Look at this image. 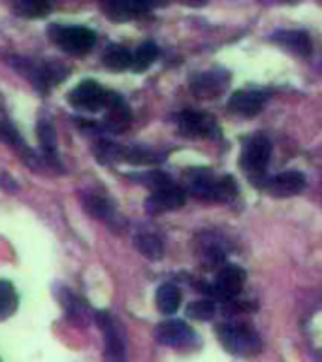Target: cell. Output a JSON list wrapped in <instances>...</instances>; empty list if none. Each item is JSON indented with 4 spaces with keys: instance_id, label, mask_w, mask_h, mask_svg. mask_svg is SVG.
Returning a JSON list of instances; mask_svg holds the SVG:
<instances>
[{
    "instance_id": "4dcf8cb0",
    "label": "cell",
    "mask_w": 322,
    "mask_h": 362,
    "mask_svg": "<svg viewBox=\"0 0 322 362\" xmlns=\"http://www.w3.org/2000/svg\"><path fill=\"white\" fill-rule=\"evenodd\" d=\"M129 178L132 180H138V183H144L151 191H157V189L164 187L168 183H171V178L164 172H157V170H151V172H142V174H129Z\"/></svg>"
},
{
    "instance_id": "5b68a950",
    "label": "cell",
    "mask_w": 322,
    "mask_h": 362,
    "mask_svg": "<svg viewBox=\"0 0 322 362\" xmlns=\"http://www.w3.org/2000/svg\"><path fill=\"white\" fill-rule=\"evenodd\" d=\"M272 142L264 134H253L245 140L243 151H241L240 164L241 168L251 175L262 174L267 168V162L272 159Z\"/></svg>"
},
{
    "instance_id": "83f0119b",
    "label": "cell",
    "mask_w": 322,
    "mask_h": 362,
    "mask_svg": "<svg viewBox=\"0 0 322 362\" xmlns=\"http://www.w3.org/2000/svg\"><path fill=\"white\" fill-rule=\"evenodd\" d=\"M15 307H17V294L14 285L6 279H0V319L10 317L15 312Z\"/></svg>"
},
{
    "instance_id": "cb8c5ba5",
    "label": "cell",
    "mask_w": 322,
    "mask_h": 362,
    "mask_svg": "<svg viewBox=\"0 0 322 362\" xmlns=\"http://www.w3.org/2000/svg\"><path fill=\"white\" fill-rule=\"evenodd\" d=\"M198 257L204 266H219L225 260V249L220 242H217L215 238H202V242L198 244Z\"/></svg>"
},
{
    "instance_id": "2e32d148",
    "label": "cell",
    "mask_w": 322,
    "mask_h": 362,
    "mask_svg": "<svg viewBox=\"0 0 322 362\" xmlns=\"http://www.w3.org/2000/svg\"><path fill=\"white\" fill-rule=\"evenodd\" d=\"M225 87H227V76L220 72H204V74L192 77L191 82L192 95L202 100L219 97Z\"/></svg>"
},
{
    "instance_id": "5bb4252c",
    "label": "cell",
    "mask_w": 322,
    "mask_h": 362,
    "mask_svg": "<svg viewBox=\"0 0 322 362\" xmlns=\"http://www.w3.org/2000/svg\"><path fill=\"white\" fill-rule=\"evenodd\" d=\"M269 40L275 42L279 48L287 49L290 53L300 57H309L313 51V42L305 30H277L269 36Z\"/></svg>"
},
{
    "instance_id": "9a60e30c",
    "label": "cell",
    "mask_w": 322,
    "mask_h": 362,
    "mask_svg": "<svg viewBox=\"0 0 322 362\" xmlns=\"http://www.w3.org/2000/svg\"><path fill=\"white\" fill-rule=\"evenodd\" d=\"M303 187H305V178L294 170L274 175L266 183L267 193H272L277 198H288V196L298 195V193H302Z\"/></svg>"
},
{
    "instance_id": "30bf717a",
    "label": "cell",
    "mask_w": 322,
    "mask_h": 362,
    "mask_svg": "<svg viewBox=\"0 0 322 362\" xmlns=\"http://www.w3.org/2000/svg\"><path fill=\"white\" fill-rule=\"evenodd\" d=\"M269 93L266 90H238L228 100V110L236 115L253 117L266 108Z\"/></svg>"
},
{
    "instance_id": "7c38bea8",
    "label": "cell",
    "mask_w": 322,
    "mask_h": 362,
    "mask_svg": "<svg viewBox=\"0 0 322 362\" xmlns=\"http://www.w3.org/2000/svg\"><path fill=\"white\" fill-rule=\"evenodd\" d=\"M217 181H219V178L213 174V172H209V170H191V172H187L185 174L187 191H189L192 196L200 198V200L215 202Z\"/></svg>"
},
{
    "instance_id": "ffe728a7",
    "label": "cell",
    "mask_w": 322,
    "mask_h": 362,
    "mask_svg": "<svg viewBox=\"0 0 322 362\" xmlns=\"http://www.w3.org/2000/svg\"><path fill=\"white\" fill-rule=\"evenodd\" d=\"M134 245L136 249L149 260H158L164 255V242L162 238L151 232V230H144V232H138L134 238Z\"/></svg>"
},
{
    "instance_id": "d4e9b609",
    "label": "cell",
    "mask_w": 322,
    "mask_h": 362,
    "mask_svg": "<svg viewBox=\"0 0 322 362\" xmlns=\"http://www.w3.org/2000/svg\"><path fill=\"white\" fill-rule=\"evenodd\" d=\"M158 57V48L155 42H145L142 44L140 48L136 49V53L132 55V66L131 68L134 72H145V70L149 68L155 61H157Z\"/></svg>"
},
{
    "instance_id": "f546056e",
    "label": "cell",
    "mask_w": 322,
    "mask_h": 362,
    "mask_svg": "<svg viewBox=\"0 0 322 362\" xmlns=\"http://www.w3.org/2000/svg\"><path fill=\"white\" fill-rule=\"evenodd\" d=\"M217 307L209 300H194L187 306V315L196 321H211L215 317Z\"/></svg>"
},
{
    "instance_id": "44dd1931",
    "label": "cell",
    "mask_w": 322,
    "mask_h": 362,
    "mask_svg": "<svg viewBox=\"0 0 322 362\" xmlns=\"http://www.w3.org/2000/svg\"><path fill=\"white\" fill-rule=\"evenodd\" d=\"M38 138H40V146L46 153V162L48 164H55L61 166L59 160H57V133L55 126L51 125L49 121L41 119L38 123Z\"/></svg>"
},
{
    "instance_id": "7a4b0ae2",
    "label": "cell",
    "mask_w": 322,
    "mask_h": 362,
    "mask_svg": "<svg viewBox=\"0 0 322 362\" xmlns=\"http://www.w3.org/2000/svg\"><path fill=\"white\" fill-rule=\"evenodd\" d=\"M10 64L14 66L17 74H21L27 82H30V85L36 90H40L41 95H46L49 87L61 84L68 74V68L57 59H51L48 63H35L32 59L15 57L10 61Z\"/></svg>"
},
{
    "instance_id": "f1b7e54d",
    "label": "cell",
    "mask_w": 322,
    "mask_h": 362,
    "mask_svg": "<svg viewBox=\"0 0 322 362\" xmlns=\"http://www.w3.org/2000/svg\"><path fill=\"white\" fill-rule=\"evenodd\" d=\"M0 142H4L8 146L17 147V149L23 147V142H21L17 128H15L14 123L10 121V117H8L6 112L2 108H0Z\"/></svg>"
},
{
    "instance_id": "8fae6325",
    "label": "cell",
    "mask_w": 322,
    "mask_h": 362,
    "mask_svg": "<svg viewBox=\"0 0 322 362\" xmlns=\"http://www.w3.org/2000/svg\"><path fill=\"white\" fill-rule=\"evenodd\" d=\"M187 193L185 189L176 185L173 181L164 185V187L153 191V195L147 198V211L151 213H164L171 209L181 208L185 204Z\"/></svg>"
},
{
    "instance_id": "52a82bcc",
    "label": "cell",
    "mask_w": 322,
    "mask_h": 362,
    "mask_svg": "<svg viewBox=\"0 0 322 362\" xmlns=\"http://www.w3.org/2000/svg\"><path fill=\"white\" fill-rule=\"evenodd\" d=\"M179 133L185 138H215L219 134L217 123L204 112H181L178 117Z\"/></svg>"
},
{
    "instance_id": "ba28073f",
    "label": "cell",
    "mask_w": 322,
    "mask_h": 362,
    "mask_svg": "<svg viewBox=\"0 0 322 362\" xmlns=\"http://www.w3.org/2000/svg\"><path fill=\"white\" fill-rule=\"evenodd\" d=\"M245 285V272L243 268L236 265L222 266L215 281H213V293L222 300H232L241 293V289Z\"/></svg>"
},
{
    "instance_id": "7402d4cb",
    "label": "cell",
    "mask_w": 322,
    "mask_h": 362,
    "mask_svg": "<svg viewBox=\"0 0 322 362\" xmlns=\"http://www.w3.org/2000/svg\"><path fill=\"white\" fill-rule=\"evenodd\" d=\"M155 300H157V307L160 309V314L173 315L181 306V291L173 283H164V285L158 287Z\"/></svg>"
},
{
    "instance_id": "6da1fadb",
    "label": "cell",
    "mask_w": 322,
    "mask_h": 362,
    "mask_svg": "<svg viewBox=\"0 0 322 362\" xmlns=\"http://www.w3.org/2000/svg\"><path fill=\"white\" fill-rule=\"evenodd\" d=\"M215 334L228 353L238 356H254L262 351V340L251 323L247 321H227L215 328Z\"/></svg>"
},
{
    "instance_id": "4fadbf2b",
    "label": "cell",
    "mask_w": 322,
    "mask_h": 362,
    "mask_svg": "<svg viewBox=\"0 0 322 362\" xmlns=\"http://www.w3.org/2000/svg\"><path fill=\"white\" fill-rule=\"evenodd\" d=\"M108 112L104 115V128L111 134H121L131 126L132 113L129 104L119 95H110L108 98Z\"/></svg>"
},
{
    "instance_id": "8992f818",
    "label": "cell",
    "mask_w": 322,
    "mask_h": 362,
    "mask_svg": "<svg viewBox=\"0 0 322 362\" xmlns=\"http://www.w3.org/2000/svg\"><path fill=\"white\" fill-rule=\"evenodd\" d=\"M110 93L104 89L102 85L96 82H82L76 89L70 93V104L77 108V110H85V112H98L104 106L108 104Z\"/></svg>"
},
{
    "instance_id": "e0dca14e",
    "label": "cell",
    "mask_w": 322,
    "mask_h": 362,
    "mask_svg": "<svg viewBox=\"0 0 322 362\" xmlns=\"http://www.w3.org/2000/svg\"><path fill=\"white\" fill-rule=\"evenodd\" d=\"M102 8L111 21H132L151 12L149 4H138V2H108L102 4Z\"/></svg>"
},
{
    "instance_id": "484cf974",
    "label": "cell",
    "mask_w": 322,
    "mask_h": 362,
    "mask_svg": "<svg viewBox=\"0 0 322 362\" xmlns=\"http://www.w3.org/2000/svg\"><path fill=\"white\" fill-rule=\"evenodd\" d=\"M124 160L132 164H155V162H162L164 155H158L157 151L144 149V147H124L123 162Z\"/></svg>"
},
{
    "instance_id": "4316f807",
    "label": "cell",
    "mask_w": 322,
    "mask_h": 362,
    "mask_svg": "<svg viewBox=\"0 0 322 362\" xmlns=\"http://www.w3.org/2000/svg\"><path fill=\"white\" fill-rule=\"evenodd\" d=\"M14 12L19 17H46L51 12V4L48 2H41V0H23L14 4Z\"/></svg>"
},
{
    "instance_id": "277c9868",
    "label": "cell",
    "mask_w": 322,
    "mask_h": 362,
    "mask_svg": "<svg viewBox=\"0 0 322 362\" xmlns=\"http://www.w3.org/2000/svg\"><path fill=\"white\" fill-rule=\"evenodd\" d=\"M49 38L70 55H85L96 42L95 32L87 27H49Z\"/></svg>"
},
{
    "instance_id": "3957f363",
    "label": "cell",
    "mask_w": 322,
    "mask_h": 362,
    "mask_svg": "<svg viewBox=\"0 0 322 362\" xmlns=\"http://www.w3.org/2000/svg\"><path fill=\"white\" fill-rule=\"evenodd\" d=\"M95 319L104 332V362H126V332L123 325L108 312H98Z\"/></svg>"
},
{
    "instance_id": "d6986e66",
    "label": "cell",
    "mask_w": 322,
    "mask_h": 362,
    "mask_svg": "<svg viewBox=\"0 0 322 362\" xmlns=\"http://www.w3.org/2000/svg\"><path fill=\"white\" fill-rule=\"evenodd\" d=\"M59 300H61V306L64 307V312H66L70 321H74L76 325H87L89 323L91 309L85 304V300L76 296L68 289H62L61 294H59Z\"/></svg>"
},
{
    "instance_id": "9c48e42d",
    "label": "cell",
    "mask_w": 322,
    "mask_h": 362,
    "mask_svg": "<svg viewBox=\"0 0 322 362\" xmlns=\"http://www.w3.org/2000/svg\"><path fill=\"white\" fill-rule=\"evenodd\" d=\"M155 338L168 347H185V345H191L194 340V330L187 325L185 321L168 319L162 321L155 328Z\"/></svg>"
},
{
    "instance_id": "603a6c76",
    "label": "cell",
    "mask_w": 322,
    "mask_h": 362,
    "mask_svg": "<svg viewBox=\"0 0 322 362\" xmlns=\"http://www.w3.org/2000/svg\"><path fill=\"white\" fill-rule=\"evenodd\" d=\"M102 63L106 68L113 70V72H123L132 66V53L119 44H111L104 51Z\"/></svg>"
},
{
    "instance_id": "ac0fdd59",
    "label": "cell",
    "mask_w": 322,
    "mask_h": 362,
    "mask_svg": "<svg viewBox=\"0 0 322 362\" xmlns=\"http://www.w3.org/2000/svg\"><path fill=\"white\" fill-rule=\"evenodd\" d=\"M82 204L85 211L95 219H102V221H113L115 217V208L113 204L100 193L89 191V193H83L82 195Z\"/></svg>"
}]
</instances>
